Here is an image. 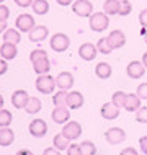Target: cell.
<instances>
[{"mask_svg": "<svg viewBox=\"0 0 147 155\" xmlns=\"http://www.w3.org/2000/svg\"><path fill=\"white\" fill-rule=\"evenodd\" d=\"M110 26V18L105 12H96L90 16V30L95 33H102L105 30H108Z\"/></svg>", "mask_w": 147, "mask_h": 155, "instance_id": "obj_1", "label": "cell"}, {"mask_svg": "<svg viewBox=\"0 0 147 155\" xmlns=\"http://www.w3.org/2000/svg\"><path fill=\"white\" fill-rule=\"evenodd\" d=\"M36 90L39 93H44V95H51L54 93V88H56V78L51 77L49 74H44V75H39L36 80Z\"/></svg>", "mask_w": 147, "mask_h": 155, "instance_id": "obj_2", "label": "cell"}, {"mask_svg": "<svg viewBox=\"0 0 147 155\" xmlns=\"http://www.w3.org/2000/svg\"><path fill=\"white\" fill-rule=\"evenodd\" d=\"M49 44H51V49L56 52H64L69 49L70 46V39L69 36L64 35V33H56V35L51 36V41H49Z\"/></svg>", "mask_w": 147, "mask_h": 155, "instance_id": "obj_3", "label": "cell"}, {"mask_svg": "<svg viewBox=\"0 0 147 155\" xmlns=\"http://www.w3.org/2000/svg\"><path fill=\"white\" fill-rule=\"evenodd\" d=\"M72 12L79 16H88L93 15V3L88 0H75L72 3Z\"/></svg>", "mask_w": 147, "mask_h": 155, "instance_id": "obj_4", "label": "cell"}, {"mask_svg": "<svg viewBox=\"0 0 147 155\" xmlns=\"http://www.w3.org/2000/svg\"><path fill=\"white\" fill-rule=\"evenodd\" d=\"M15 26H16V30H18L20 33H29L33 28L36 26L35 18H33L31 15H28V13H22V15H18V18H16Z\"/></svg>", "mask_w": 147, "mask_h": 155, "instance_id": "obj_5", "label": "cell"}, {"mask_svg": "<svg viewBox=\"0 0 147 155\" xmlns=\"http://www.w3.org/2000/svg\"><path fill=\"white\" fill-rule=\"evenodd\" d=\"M28 131L33 137L41 139V137H44L46 132H48V124H46L44 119H33L28 126Z\"/></svg>", "mask_w": 147, "mask_h": 155, "instance_id": "obj_6", "label": "cell"}, {"mask_svg": "<svg viewBox=\"0 0 147 155\" xmlns=\"http://www.w3.org/2000/svg\"><path fill=\"white\" fill-rule=\"evenodd\" d=\"M105 139H106L108 144L118 145V144H121V142H124L126 132H124V129H121V127H110L105 132Z\"/></svg>", "mask_w": 147, "mask_h": 155, "instance_id": "obj_7", "label": "cell"}, {"mask_svg": "<svg viewBox=\"0 0 147 155\" xmlns=\"http://www.w3.org/2000/svg\"><path fill=\"white\" fill-rule=\"evenodd\" d=\"M62 134H64V137H67L69 140H75L82 136V126L79 124L77 121H69V123L64 124Z\"/></svg>", "mask_w": 147, "mask_h": 155, "instance_id": "obj_8", "label": "cell"}, {"mask_svg": "<svg viewBox=\"0 0 147 155\" xmlns=\"http://www.w3.org/2000/svg\"><path fill=\"white\" fill-rule=\"evenodd\" d=\"M126 74H128L131 78H134V80L142 78L144 74H145V65L139 61H132V62L128 64V67H126Z\"/></svg>", "mask_w": 147, "mask_h": 155, "instance_id": "obj_9", "label": "cell"}, {"mask_svg": "<svg viewBox=\"0 0 147 155\" xmlns=\"http://www.w3.org/2000/svg\"><path fill=\"white\" fill-rule=\"evenodd\" d=\"M83 103H85V98L80 91H67L65 104L69 110H79V108L83 106Z\"/></svg>", "mask_w": 147, "mask_h": 155, "instance_id": "obj_10", "label": "cell"}, {"mask_svg": "<svg viewBox=\"0 0 147 155\" xmlns=\"http://www.w3.org/2000/svg\"><path fill=\"white\" fill-rule=\"evenodd\" d=\"M51 118L56 124H65V123L70 121V111H69L67 106H56L52 110Z\"/></svg>", "mask_w": 147, "mask_h": 155, "instance_id": "obj_11", "label": "cell"}, {"mask_svg": "<svg viewBox=\"0 0 147 155\" xmlns=\"http://www.w3.org/2000/svg\"><path fill=\"white\" fill-rule=\"evenodd\" d=\"M106 39H108V43H110V46L113 49H119L126 44V35L121 30H113L110 35H108Z\"/></svg>", "mask_w": 147, "mask_h": 155, "instance_id": "obj_12", "label": "cell"}, {"mask_svg": "<svg viewBox=\"0 0 147 155\" xmlns=\"http://www.w3.org/2000/svg\"><path fill=\"white\" fill-rule=\"evenodd\" d=\"M96 54H98V49H96L95 44L92 43H83L80 48H79V56L82 57L83 61H93L96 57Z\"/></svg>", "mask_w": 147, "mask_h": 155, "instance_id": "obj_13", "label": "cell"}, {"mask_svg": "<svg viewBox=\"0 0 147 155\" xmlns=\"http://www.w3.org/2000/svg\"><path fill=\"white\" fill-rule=\"evenodd\" d=\"M28 100H29V95H28L26 90H16L15 93L12 95V104H13L16 110H23V108H26Z\"/></svg>", "mask_w": 147, "mask_h": 155, "instance_id": "obj_14", "label": "cell"}, {"mask_svg": "<svg viewBox=\"0 0 147 155\" xmlns=\"http://www.w3.org/2000/svg\"><path fill=\"white\" fill-rule=\"evenodd\" d=\"M56 85L59 87V90H70L74 87V75L70 72H61L56 77Z\"/></svg>", "mask_w": 147, "mask_h": 155, "instance_id": "obj_15", "label": "cell"}, {"mask_svg": "<svg viewBox=\"0 0 147 155\" xmlns=\"http://www.w3.org/2000/svg\"><path fill=\"white\" fill-rule=\"evenodd\" d=\"M48 35H49L48 28L43 26V25H38V26H35L31 31L28 33L31 43H41V41H44L46 38H48Z\"/></svg>", "mask_w": 147, "mask_h": 155, "instance_id": "obj_16", "label": "cell"}, {"mask_svg": "<svg viewBox=\"0 0 147 155\" xmlns=\"http://www.w3.org/2000/svg\"><path fill=\"white\" fill-rule=\"evenodd\" d=\"M100 113H102L103 119L113 121V119H116L118 116H119V108H118L116 104H113V103H105L102 106V110H100Z\"/></svg>", "mask_w": 147, "mask_h": 155, "instance_id": "obj_17", "label": "cell"}, {"mask_svg": "<svg viewBox=\"0 0 147 155\" xmlns=\"http://www.w3.org/2000/svg\"><path fill=\"white\" fill-rule=\"evenodd\" d=\"M18 54V49H16V44H12V43H3L0 46V56L2 59L5 61H13Z\"/></svg>", "mask_w": 147, "mask_h": 155, "instance_id": "obj_18", "label": "cell"}, {"mask_svg": "<svg viewBox=\"0 0 147 155\" xmlns=\"http://www.w3.org/2000/svg\"><path fill=\"white\" fill-rule=\"evenodd\" d=\"M95 74H96V77H98V78L106 80V78L111 77L113 69H111V65L108 64V62H98L96 67H95Z\"/></svg>", "mask_w": 147, "mask_h": 155, "instance_id": "obj_19", "label": "cell"}, {"mask_svg": "<svg viewBox=\"0 0 147 155\" xmlns=\"http://www.w3.org/2000/svg\"><path fill=\"white\" fill-rule=\"evenodd\" d=\"M33 69L38 75H44L51 70V61L49 57H43V59H38L36 62H33Z\"/></svg>", "mask_w": 147, "mask_h": 155, "instance_id": "obj_20", "label": "cell"}, {"mask_svg": "<svg viewBox=\"0 0 147 155\" xmlns=\"http://www.w3.org/2000/svg\"><path fill=\"white\" fill-rule=\"evenodd\" d=\"M13 140H15V132L10 127H0V145L2 147L12 145Z\"/></svg>", "mask_w": 147, "mask_h": 155, "instance_id": "obj_21", "label": "cell"}, {"mask_svg": "<svg viewBox=\"0 0 147 155\" xmlns=\"http://www.w3.org/2000/svg\"><path fill=\"white\" fill-rule=\"evenodd\" d=\"M22 41V35L16 28H7V31L3 33V43H12V44H18Z\"/></svg>", "mask_w": 147, "mask_h": 155, "instance_id": "obj_22", "label": "cell"}, {"mask_svg": "<svg viewBox=\"0 0 147 155\" xmlns=\"http://www.w3.org/2000/svg\"><path fill=\"white\" fill-rule=\"evenodd\" d=\"M141 108V98L137 95H128V98H126V104H124V110L132 113V111H137Z\"/></svg>", "mask_w": 147, "mask_h": 155, "instance_id": "obj_23", "label": "cell"}, {"mask_svg": "<svg viewBox=\"0 0 147 155\" xmlns=\"http://www.w3.org/2000/svg\"><path fill=\"white\" fill-rule=\"evenodd\" d=\"M121 0H106L103 5V12L106 15H119Z\"/></svg>", "mask_w": 147, "mask_h": 155, "instance_id": "obj_24", "label": "cell"}, {"mask_svg": "<svg viewBox=\"0 0 147 155\" xmlns=\"http://www.w3.org/2000/svg\"><path fill=\"white\" fill-rule=\"evenodd\" d=\"M52 145L56 147L57 150H67V147L70 145V140L67 139V137H64V134L62 132H59V134H56L54 136V140H52Z\"/></svg>", "mask_w": 147, "mask_h": 155, "instance_id": "obj_25", "label": "cell"}, {"mask_svg": "<svg viewBox=\"0 0 147 155\" xmlns=\"http://www.w3.org/2000/svg\"><path fill=\"white\" fill-rule=\"evenodd\" d=\"M41 101L36 98V96H29V100H28V104H26V108H25V111L28 113V114H36V113H39L41 111Z\"/></svg>", "mask_w": 147, "mask_h": 155, "instance_id": "obj_26", "label": "cell"}, {"mask_svg": "<svg viewBox=\"0 0 147 155\" xmlns=\"http://www.w3.org/2000/svg\"><path fill=\"white\" fill-rule=\"evenodd\" d=\"M33 12L36 15H46L49 12V2L48 0H35L33 2Z\"/></svg>", "mask_w": 147, "mask_h": 155, "instance_id": "obj_27", "label": "cell"}, {"mask_svg": "<svg viewBox=\"0 0 147 155\" xmlns=\"http://www.w3.org/2000/svg\"><path fill=\"white\" fill-rule=\"evenodd\" d=\"M126 98H128V93H124V91H115L111 96V103L116 104L118 108H124Z\"/></svg>", "mask_w": 147, "mask_h": 155, "instance_id": "obj_28", "label": "cell"}, {"mask_svg": "<svg viewBox=\"0 0 147 155\" xmlns=\"http://www.w3.org/2000/svg\"><path fill=\"white\" fill-rule=\"evenodd\" d=\"M65 100H67V91H65V90H59L57 93L52 95V103H54V106H67V104H65Z\"/></svg>", "mask_w": 147, "mask_h": 155, "instance_id": "obj_29", "label": "cell"}, {"mask_svg": "<svg viewBox=\"0 0 147 155\" xmlns=\"http://www.w3.org/2000/svg\"><path fill=\"white\" fill-rule=\"evenodd\" d=\"M96 49H98L100 54H111V51H113V48L110 46L106 38H100L98 43H96Z\"/></svg>", "mask_w": 147, "mask_h": 155, "instance_id": "obj_30", "label": "cell"}, {"mask_svg": "<svg viewBox=\"0 0 147 155\" xmlns=\"http://www.w3.org/2000/svg\"><path fill=\"white\" fill-rule=\"evenodd\" d=\"M12 119H13L12 113L2 108V110H0V127H8V126L12 124Z\"/></svg>", "mask_w": 147, "mask_h": 155, "instance_id": "obj_31", "label": "cell"}, {"mask_svg": "<svg viewBox=\"0 0 147 155\" xmlns=\"http://www.w3.org/2000/svg\"><path fill=\"white\" fill-rule=\"evenodd\" d=\"M80 147H82V155H95L96 153L95 144L90 142V140H83L80 144Z\"/></svg>", "mask_w": 147, "mask_h": 155, "instance_id": "obj_32", "label": "cell"}, {"mask_svg": "<svg viewBox=\"0 0 147 155\" xmlns=\"http://www.w3.org/2000/svg\"><path fill=\"white\" fill-rule=\"evenodd\" d=\"M136 121L142 124H147V106H141L136 111Z\"/></svg>", "mask_w": 147, "mask_h": 155, "instance_id": "obj_33", "label": "cell"}, {"mask_svg": "<svg viewBox=\"0 0 147 155\" xmlns=\"http://www.w3.org/2000/svg\"><path fill=\"white\" fill-rule=\"evenodd\" d=\"M131 10H132L131 2H129V0H121V5H119V15H121V16H126V15L131 13Z\"/></svg>", "mask_w": 147, "mask_h": 155, "instance_id": "obj_34", "label": "cell"}, {"mask_svg": "<svg viewBox=\"0 0 147 155\" xmlns=\"http://www.w3.org/2000/svg\"><path fill=\"white\" fill-rule=\"evenodd\" d=\"M43 57H48V52L44 49H35V51H31V54H29L31 62H36L38 59H43Z\"/></svg>", "mask_w": 147, "mask_h": 155, "instance_id": "obj_35", "label": "cell"}, {"mask_svg": "<svg viewBox=\"0 0 147 155\" xmlns=\"http://www.w3.org/2000/svg\"><path fill=\"white\" fill-rule=\"evenodd\" d=\"M8 16H10V10L3 3H0V23H7Z\"/></svg>", "mask_w": 147, "mask_h": 155, "instance_id": "obj_36", "label": "cell"}, {"mask_svg": "<svg viewBox=\"0 0 147 155\" xmlns=\"http://www.w3.org/2000/svg\"><path fill=\"white\" fill-rule=\"evenodd\" d=\"M67 155H82L80 144H70L69 147H67Z\"/></svg>", "mask_w": 147, "mask_h": 155, "instance_id": "obj_37", "label": "cell"}, {"mask_svg": "<svg viewBox=\"0 0 147 155\" xmlns=\"http://www.w3.org/2000/svg\"><path fill=\"white\" fill-rule=\"evenodd\" d=\"M136 95L139 96L141 100H147V83H141L136 90Z\"/></svg>", "mask_w": 147, "mask_h": 155, "instance_id": "obj_38", "label": "cell"}, {"mask_svg": "<svg viewBox=\"0 0 147 155\" xmlns=\"http://www.w3.org/2000/svg\"><path fill=\"white\" fill-rule=\"evenodd\" d=\"M139 23L142 28H147V8H144L139 13Z\"/></svg>", "mask_w": 147, "mask_h": 155, "instance_id": "obj_39", "label": "cell"}, {"mask_svg": "<svg viewBox=\"0 0 147 155\" xmlns=\"http://www.w3.org/2000/svg\"><path fill=\"white\" fill-rule=\"evenodd\" d=\"M33 2H35V0H15V3H16L18 7H22V8L31 7V5H33Z\"/></svg>", "mask_w": 147, "mask_h": 155, "instance_id": "obj_40", "label": "cell"}, {"mask_svg": "<svg viewBox=\"0 0 147 155\" xmlns=\"http://www.w3.org/2000/svg\"><path fill=\"white\" fill-rule=\"evenodd\" d=\"M139 145H141L142 153H145V155H147V136H142L141 139H139Z\"/></svg>", "mask_w": 147, "mask_h": 155, "instance_id": "obj_41", "label": "cell"}, {"mask_svg": "<svg viewBox=\"0 0 147 155\" xmlns=\"http://www.w3.org/2000/svg\"><path fill=\"white\" fill-rule=\"evenodd\" d=\"M119 155H139V153H137V150L134 149V147H126V149L121 150Z\"/></svg>", "mask_w": 147, "mask_h": 155, "instance_id": "obj_42", "label": "cell"}, {"mask_svg": "<svg viewBox=\"0 0 147 155\" xmlns=\"http://www.w3.org/2000/svg\"><path fill=\"white\" fill-rule=\"evenodd\" d=\"M43 155H61V150H57L56 147H48L43 152Z\"/></svg>", "mask_w": 147, "mask_h": 155, "instance_id": "obj_43", "label": "cell"}, {"mask_svg": "<svg viewBox=\"0 0 147 155\" xmlns=\"http://www.w3.org/2000/svg\"><path fill=\"white\" fill-rule=\"evenodd\" d=\"M8 70V64L5 59H0V75H5Z\"/></svg>", "mask_w": 147, "mask_h": 155, "instance_id": "obj_44", "label": "cell"}, {"mask_svg": "<svg viewBox=\"0 0 147 155\" xmlns=\"http://www.w3.org/2000/svg\"><path fill=\"white\" fill-rule=\"evenodd\" d=\"M56 2L59 3V5H62V7H67V5H72L75 0H56Z\"/></svg>", "mask_w": 147, "mask_h": 155, "instance_id": "obj_45", "label": "cell"}, {"mask_svg": "<svg viewBox=\"0 0 147 155\" xmlns=\"http://www.w3.org/2000/svg\"><path fill=\"white\" fill-rule=\"evenodd\" d=\"M16 155H35L31 152V150H28V149H20L18 152H16Z\"/></svg>", "mask_w": 147, "mask_h": 155, "instance_id": "obj_46", "label": "cell"}, {"mask_svg": "<svg viewBox=\"0 0 147 155\" xmlns=\"http://www.w3.org/2000/svg\"><path fill=\"white\" fill-rule=\"evenodd\" d=\"M141 36H144V41L147 44V28H141Z\"/></svg>", "mask_w": 147, "mask_h": 155, "instance_id": "obj_47", "label": "cell"}, {"mask_svg": "<svg viewBox=\"0 0 147 155\" xmlns=\"http://www.w3.org/2000/svg\"><path fill=\"white\" fill-rule=\"evenodd\" d=\"M5 31H7V23H0V35H3Z\"/></svg>", "mask_w": 147, "mask_h": 155, "instance_id": "obj_48", "label": "cell"}, {"mask_svg": "<svg viewBox=\"0 0 147 155\" xmlns=\"http://www.w3.org/2000/svg\"><path fill=\"white\" fill-rule=\"evenodd\" d=\"M142 64H144V65H145V69H147V52L142 54Z\"/></svg>", "mask_w": 147, "mask_h": 155, "instance_id": "obj_49", "label": "cell"}, {"mask_svg": "<svg viewBox=\"0 0 147 155\" xmlns=\"http://www.w3.org/2000/svg\"><path fill=\"white\" fill-rule=\"evenodd\" d=\"M2 108H3V96L0 95V110H2Z\"/></svg>", "mask_w": 147, "mask_h": 155, "instance_id": "obj_50", "label": "cell"}, {"mask_svg": "<svg viewBox=\"0 0 147 155\" xmlns=\"http://www.w3.org/2000/svg\"><path fill=\"white\" fill-rule=\"evenodd\" d=\"M3 2H5V0H0V3H3Z\"/></svg>", "mask_w": 147, "mask_h": 155, "instance_id": "obj_51", "label": "cell"}]
</instances>
